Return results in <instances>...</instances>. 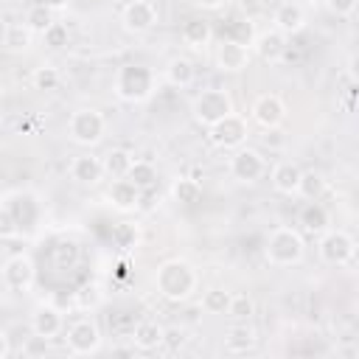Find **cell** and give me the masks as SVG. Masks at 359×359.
<instances>
[{"instance_id": "cell-1", "label": "cell", "mask_w": 359, "mask_h": 359, "mask_svg": "<svg viewBox=\"0 0 359 359\" xmlns=\"http://www.w3.org/2000/svg\"><path fill=\"white\" fill-rule=\"evenodd\" d=\"M154 286L157 292L171 300V303H185L194 297V292L199 289V275L196 269L185 261V258H168L157 266L154 272Z\"/></svg>"}, {"instance_id": "cell-2", "label": "cell", "mask_w": 359, "mask_h": 359, "mask_svg": "<svg viewBox=\"0 0 359 359\" xmlns=\"http://www.w3.org/2000/svg\"><path fill=\"white\" fill-rule=\"evenodd\" d=\"M264 258L278 266V269H286V266H297L303 258H306V238L300 230L294 227H275L269 236H266V244H264Z\"/></svg>"}, {"instance_id": "cell-3", "label": "cell", "mask_w": 359, "mask_h": 359, "mask_svg": "<svg viewBox=\"0 0 359 359\" xmlns=\"http://www.w3.org/2000/svg\"><path fill=\"white\" fill-rule=\"evenodd\" d=\"M154 84H157L154 70L143 65H123L115 73V95L126 104H143L146 98H151Z\"/></svg>"}, {"instance_id": "cell-4", "label": "cell", "mask_w": 359, "mask_h": 359, "mask_svg": "<svg viewBox=\"0 0 359 359\" xmlns=\"http://www.w3.org/2000/svg\"><path fill=\"white\" fill-rule=\"evenodd\" d=\"M62 334H65V345H67V351L73 356H93V353L101 351V342H104L101 328H98L93 314L76 317Z\"/></svg>"}, {"instance_id": "cell-5", "label": "cell", "mask_w": 359, "mask_h": 359, "mask_svg": "<svg viewBox=\"0 0 359 359\" xmlns=\"http://www.w3.org/2000/svg\"><path fill=\"white\" fill-rule=\"evenodd\" d=\"M230 112H233V95L227 90H222V87H208L191 101V115L205 129L213 126L216 121H222Z\"/></svg>"}, {"instance_id": "cell-6", "label": "cell", "mask_w": 359, "mask_h": 359, "mask_svg": "<svg viewBox=\"0 0 359 359\" xmlns=\"http://www.w3.org/2000/svg\"><path fill=\"white\" fill-rule=\"evenodd\" d=\"M104 132H107V118L93 107H81L67 118V137L79 146L93 149L95 143H101Z\"/></svg>"}, {"instance_id": "cell-7", "label": "cell", "mask_w": 359, "mask_h": 359, "mask_svg": "<svg viewBox=\"0 0 359 359\" xmlns=\"http://www.w3.org/2000/svg\"><path fill=\"white\" fill-rule=\"evenodd\" d=\"M317 255L323 264L328 266H348L356 255V238L348 233V230H325L320 233V241H317Z\"/></svg>"}, {"instance_id": "cell-8", "label": "cell", "mask_w": 359, "mask_h": 359, "mask_svg": "<svg viewBox=\"0 0 359 359\" xmlns=\"http://www.w3.org/2000/svg\"><path fill=\"white\" fill-rule=\"evenodd\" d=\"M266 171H269V163H266V157L258 149H252L247 143L238 146V149H233V157H230V174H233V180H238L244 185H252V182L264 180Z\"/></svg>"}, {"instance_id": "cell-9", "label": "cell", "mask_w": 359, "mask_h": 359, "mask_svg": "<svg viewBox=\"0 0 359 359\" xmlns=\"http://www.w3.org/2000/svg\"><path fill=\"white\" fill-rule=\"evenodd\" d=\"M208 137H210L219 149H238V146H244L247 137H250L247 118L233 109L230 115H224L222 121H216L213 126H208Z\"/></svg>"}, {"instance_id": "cell-10", "label": "cell", "mask_w": 359, "mask_h": 359, "mask_svg": "<svg viewBox=\"0 0 359 359\" xmlns=\"http://www.w3.org/2000/svg\"><path fill=\"white\" fill-rule=\"evenodd\" d=\"M0 278L11 292H28L34 286V280H36V266H34V261L28 255H11L3 264Z\"/></svg>"}, {"instance_id": "cell-11", "label": "cell", "mask_w": 359, "mask_h": 359, "mask_svg": "<svg viewBox=\"0 0 359 359\" xmlns=\"http://www.w3.org/2000/svg\"><path fill=\"white\" fill-rule=\"evenodd\" d=\"M121 22L129 34H146L157 25V6L151 0H129L121 11Z\"/></svg>"}, {"instance_id": "cell-12", "label": "cell", "mask_w": 359, "mask_h": 359, "mask_svg": "<svg viewBox=\"0 0 359 359\" xmlns=\"http://www.w3.org/2000/svg\"><path fill=\"white\" fill-rule=\"evenodd\" d=\"M252 121L261 126V129H272V126H283L286 121V104L280 95L275 93H264L252 101Z\"/></svg>"}, {"instance_id": "cell-13", "label": "cell", "mask_w": 359, "mask_h": 359, "mask_svg": "<svg viewBox=\"0 0 359 359\" xmlns=\"http://www.w3.org/2000/svg\"><path fill=\"white\" fill-rule=\"evenodd\" d=\"M31 331H34V334H42V337H48V339H56V337L65 331L62 309H56L53 303H39V306L31 311Z\"/></svg>"}, {"instance_id": "cell-14", "label": "cell", "mask_w": 359, "mask_h": 359, "mask_svg": "<svg viewBox=\"0 0 359 359\" xmlns=\"http://www.w3.org/2000/svg\"><path fill=\"white\" fill-rule=\"evenodd\" d=\"M250 48L241 45V42H233V39H222L219 48H216V67L224 70V73H241L247 65H250Z\"/></svg>"}, {"instance_id": "cell-15", "label": "cell", "mask_w": 359, "mask_h": 359, "mask_svg": "<svg viewBox=\"0 0 359 359\" xmlns=\"http://www.w3.org/2000/svg\"><path fill=\"white\" fill-rule=\"evenodd\" d=\"M272 22H275V31H280L283 36H294V34H300V31L306 28L309 14H306L303 6H294V3L286 0V3H280V6L275 8Z\"/></svg>"}, {"instance_id": "cell-16", "label": "cell", "mask_w": 359, "mask_h": 359, "mask_svg": "<svg viewBox=\"0 0 359 359\" xmlns=\"http://www.w3.org/2000/svg\"><path fill=\"white\" fill-rule=\"evenodd\" d=\"M300 165L294 160H278L266 174H269V182L278 194L283 196H297V182H300Z\"/></svg>"}, {"instance_id": "cell-17", "label": "cell", "mask_w": 359, "mask_h": 359, "mask_svg": "<svg viewBox=\"0 0 359 359\" xmlns=\"http://www.w3.org/2000/svg\"><path fill=\"white\" fill-rule=\"evenodd\" d=\"M140 196H143V191H140L132 180H126V177L112 180L109 188H107V202H109L115 210H123V213L135 210V208L140 205Z\"/></svg>"}, {"instance_id": "cell-18", "label": "cell", "mask_w": 359, "mask_h": 359, "mask_svg": "<svg viewBox=\"0 0 359 359\" xmlns=\"http://www.w3.org/2000/svg\"><path fill=\"white\" fill-rule=\"evenodd\" d=\"M70 177L79 182V185H98L104 180V165H101V157L84 151V154H76L73 163H70Z\"/></svg>"}, {"instance_id": "cell-19", "label": "cell", "mask_w": 359, "mask_h": 359, "mask_svg": "<svg viewBox=\"0 0 359 359\" xmlns=\"http://www.w3.org/2000/svg\"><path fill=\"white\" fill-rule=\"evenodd\" d=\"M163 325L157 320H137L129 331V339H132V348L137 351H157L163 345Z\"/></svg>"}, {"instance_id": "cell-20", "label": "cell", "mask_w": 359, "mask_h": 359, "mask_svg": "<svg viewBox=\"0 0 359 359\" xmlns=\"http://www.w3.org/2000/svg\"><path fill=\"white\" fill-rule=\"evenodd\" d=\"M255 342H258V334L250 323L233 320V325L224 331V351L227 353H247L255 348Z\"/></svg>"}, {"instance_id": "cell-21", "label": "cell", "mask_w": 359, "mask_h": 359, "mask_svg": "<svg viewBox=\"0 0 359 359\" xmlns=\"http://www.w3.org/2000/svg\"><path fill=\"white\" fill-rule=\"evenodd\" d=\"M250 48H255L258 59H264V62H280V56H283V50H286V36L272 28V31L258 34Z\"/></svg>"}, {"instance_id": "cell-22", "label": "cell", "mask_w": 359, "mask_h": 359, "mask_svg": "<svg viewBox=\"0 0 359 359\" xmlns=\"http://www.w3.org/2000/svg\"><path fill=\"white\" fill-rule=\"evenodd\" d=\"M163 79H165L171 87L185 90V87L194 84L196 67H194V62H191L188 56H174V59H168V65L163 67Z\"/></svg>"}, {"instance_id": "cell-23", "label": "cell", "mask_w": 359, "mask_h": 359, "mask_svg": "<svg viewBox=\"0 0 359 359\" xmlns=\"http://www.w3.org/2000/svg\"><path fill=\"white\" fill-rule=\"evenodd\" d=\"M297 222H300V227L306 230V233H314V236H320V233H325L328 230V224H331V216H328V210L317 202V199H309L303 208H300V216H297Z\"/></svg>"}, {"instance_id": "cell-24", "label": "cell", "mask_w": 359, "mask_h": 359, "mask_svg": "<svg viewBox=\"0 0 359 359\" xmlns=\"http://www.w3.org/2000/svg\"><path fill=\"white\" fill-rule=\"evenodd\" d=\"M180 36H182V42L191 45V48H205V45H210V39H213V28H210L208 20L191 17V20L182 25Z\"/></svg>"}, {"instance_id": "cell-25", "label": "cell", "mask_w": 359, "mask_h": 359, "mask_svg": "<svg viewBox=\"0 0 359 359\" xmlns=\"http://www.w3.org/2000/svg\"><path fill=\"white\" fill-rule=\"evenodd\" d=\"M132 160H135L132 151H126V149H109V151L101 157L104 177H109V180H121V177H126Z\"/></svg>"}, {"instance_id": "cell-26", "label": "cell", "mask_w": 359, "mask_h": 359, "mask_svg": "<svg viewBox=\"0 0 359 359\" xmlns=\"http://www.w3.org/2000/svg\"><path fill=\"white\" fill-rule=\"evenodd\" d=\"M31 42H34V34H31V28L25 22H8L3 28V45H6V50H14V53L28 50Z\"/></svg>"}, {"instance_id": "cell-27", "label": "cell", "mask_w": 359, "mask_h": 359, "mask_svg": "<svg viewBox=\"0 0 359 359\" xmlns=\"http://www.w3.org/2000/svg\"><path fill=\"white\" fill-rule=\"evenodd\" d=\"M171 199L177 205H194L202 199V185L196 177H177L171 182Z\"/></svg>"}, {"instance_id": "cell-28", "label": "cell", "mask_w": 359, "mask_h": 359, "mask_svg": "<svg viewBox=\"0 0 359 359\" xmlns=\"http://www.w3.org/2000/svg\"><path fill=\"white\" fill-rule=\"evenodd\" d=\"M73 306H76L79 311H84V314H93L95 309L104 306V289H101L98 283H84V286H79V289L73 292Z\"/></svg>"}, {"instance_id": "cell-29", "label": "cell", "mask_w": 359, "mask_h": 359, "mask_svg": "<svg viewBox=\"0 0 359 359\" xmlns=\"http://www.w3.org/2000/svg\"><path fill=\"white\" fill-rule=\"evenodd\" d=\"M126 180H132L140 191H149V188H154V182H157V168H154V163L151 160H132V165H129V171H126Z\"/></svg>"}, {"instance_id": "cell-30", "label": "cell", "mask_w": 359, "mask_h": 359, "mask_svg": "<svg viewBox=\"0 0 359 359\" xmlns=\"http://www.w3.org/2000/svg\"><path fill=\"white\" fill-rule=\"evenodd\" d=\"M230 297L233 292H227L224 286H210L202 292V300H199V309L205 314H224L227 306H230Z\"/></svg>"}, {"instance_id": "cell-31", "label": "cell", "mask_w": 359, "mask_h": 359, "mask_svg": "<svg viewBox=\"0 0 359 359\" xmlns=\"http://www.w3.org/2000/svg\"><path fill=\"white\" fill-rule=\"evenodd\" d=\"M328 188V180L320 171H300V182H297V196L309 199H320Z\"/></svg>"}, {"instance_id": "cell-32", "label": "cell", "mask_w": 359, "mask_h": 359, "mask_svg": "<svg viewBox=\"0 0 359 359\" xmlns=\"http://www.w3.org/2000/svg\"><path fill=\"white\" fill-rule=\"evenodd\" d=\"M22 22L31 28V34H45V28L53 22V8H48V6H42V3H34V6H28V11H25V17H22Z\"/></svg>"}, {"instance_id": "cell-33", "label": "cell", "mask_w": 359, "mask_h": 359, "mask_svg": "<svg viewBox=\"0 0 359 359\" xmlns=\"http://www.w3.org/2000/svg\"><path fill=\"white\" fill-rule=\"evenodd\" d=\"M230 320H238V323H250L252 317H255V300L250 297V294H233L230 297V306H227V311H224Z\"/></svg>"}, {"instance_id": "cell-34", "label": "cell", "mask_w": 359, "mask_h": 359, "mask_svg": "<svg viewBox=\"0 0 359 359\" xmlns=\"http://www.w3.org/2000/svg\"><path fill=\"white\" fill-rule=\"evenodd\" d=\"M59 81H62V76H59V70H56L53 65L34 67V73H31V84H34V90H39V93H50V90H56Z\"/></svg>"}, {"instance_id": "cell-35", "label": "cell", "mask_w": 359, "mask_h": 359, "mask_svg": "<svg viewBox=\"0 0 359 359\" xmlns=\"http://www.w3.org/2000/svg\"><path fill=\"white\" fill-rule=\"evenodd\" d=\"M42 42H45V48H48V50H65V48L70 45V31H67V25L53 20V22L45 28Z\"/></svg>"}, {"instance_id": "cell-36", "label": "cell", "mask_w": 359, "mask_h": 359, "mask_svg": "<svg viewBox=\"0 0 359 359\" xmlns=\"http://www.w3.org/2000/svg\"><path fill=\"white\" fill-rule=\"evenodd\" d=\"M20 353H22L25 359H42V356L50 353V339L42 337V334H34V331H31V337H25Z\"/></svg>"}, {"instance_id": "cell-37", "label": "cell", "mask_w": 359, "mask_h": 359, "mask_svg": "<svg viewBox=\"0 0 359 359\" xmlns=\"http://www.w3.org/2000/svg\"><path fill=\"white\" fill-rule=\"evenodd\" d=\"M17 233H20V224H17V219H14V210H11L8 202H3V205H0V241L14 238Z\"/></svg>"}, {"instance_id": "cell-38", "label": "cell", "mask_w": 359, "mask_h": 359, "mask_svg": "<svg viewBox=\"0 0 359 359\" xmlns=\"http://www.w3.org/2000/svg\"><path fill=\"white\" fill-rule=\"evenodd\" d=\"M112 241H115L118 247H135V244H137V227L129 224V222H118V224L112 227Z\"/></svg>"}, {"instance_id": "cell-39", "label": "cell", "mask_w": 359, "mask_h": 359, "mask_svg": "<svg viewBox=\"0 0 359 359\" xmlns=\"http://www.w3.org/2000/svg\"><path fill=\"white\" fill-rule=\"evenodd\" d=\"M230 31L236 34V36H230L233 42H241V45H252V25L250 22H244V20H233L230 22Z\"/></svg>"}, {"instance_id": "cell-40", "label": "cell", "mask_w": 359, "mask_h": 359, "mask_svg": "<svg viewBox=\"0 0 359 359\" xmlns=\"http://www.w3.org/2000/svg\"><path fill=\"white\" fill-rule=\"evenodd\" d=\"M356 3H359V0H325L328 11L337 14V17H351V14L356 11Z\"/></svg>"}, {"instance_id": "cell-41", "label": "cell", "mask_w": 359, "mask_h": 359, "mask_svg": "<svg viewBox=\"0 0 359 359\" xmlns=\"http://www.w3.org/2000/svg\"><path fill=\"white\" fill-rule=\"evenodd\" d=\"M261 140H264V146H266V149H283V143H286V137H283L280 126L264 129V132H261Z\"/></svg>"}, {"instance_id": "cell-42", "label": "cell", "mask_w": 359, "mask_h": 359, "mask_svg": "<svg viewBox=\"0 0 359 359\" xmlns=\"http://www.w3.org/2000/svg\"><path fill=\"white\" fill-rule=\"evenodd\" d=\"M163 345H165L168 351L182 348V345H185V331H182V328H165V331H163Z\"/></svg>"}, {"instance_id": "cell-43", "label": "cell", "mask_w": 359, "mask_h": 359, "mask_svg": "<svg viewBox=\"0 0 359 359\" xmlns=\"http://www.w3.org/2000/svg\"><path fill=\"white\" fill-rule=\"evenodd\" d=\"M194 3H196L202 11H219V8H222L227 0H194Z\"/></svg>"}, {"instance_id": "cell-44", "label": "cell", "mask_w": 359, "mask_h": 359, "mask_svg": "<svg viewBox=\"0 0 359 359\" xmlns=\"http://www.w3.org/2000/svg\"><path fill=\"white\" fill-rule=\"evenodd\" d=\"M11 353V345H8V334L0 328V359H6Z\"/></svg>"}, {"instance_id": "cell-45", "label": "cell", "mask_w": 359, "mask_h": 359, "mask_svg": "<svg viewBox=\"0 0 359 359\" xmlns=\"http://www.w3.org/2000/svg\"><path fill=\"white\" fill-rule=\"evenodd\" d=\"M337 353H339V356H348V359H353V356L359 353V348H356V345H345V348H337Z\"/></svg>"}, {"instance_id": "cell-46", "label": "cell", "mask_w": 359, "mask_h": 359, "mask_svg": "<svg viewBox=\"0 0 359 359\" xmlns=\"http://www.w3.org/2000/svg\"><path fill=\"white\" fill-rule=\"evenodd\" d=\"M36 3H42V6H48V8H53V11L67 6V0H36Z\"/></svg>"}, {"instance_id": "cell-47", "label": "cell", "mask_w": 359, "mask_h": 359, "mask_svg": "<svg viewBox=\"0 0 359 359\" xmlns=\"http://www.w3.org/2000/svg\"><path fill=\"white\" fill-rule=\"evenodd\" d=\"M289 3H294V6H303V8H309V6H314L317 0H289Z\"/></svg>"}, {"instance_id": "cell-48", "label": "cell", "mask_w": 359, "mask_h": 359, "mask_svg": "<svg viewBox=\"0 0 359 359\" xmlns=\"http://www.w3.org/2000/svg\"><path fill=\"white\" fill-rule=\"evenodd\" d=\"M0 95H3V90H0Z\"/></svg>"}]
</instances>
